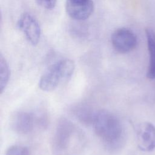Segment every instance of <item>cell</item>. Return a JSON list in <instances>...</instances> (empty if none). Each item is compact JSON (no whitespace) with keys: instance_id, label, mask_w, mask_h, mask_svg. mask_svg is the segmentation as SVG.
Instances as JSON below:
<instances>
[{"instance_id":"7","label":"cell","mask_w":155,"mask_h":155,"mask_svg":"<svg viewBox=\"0 0 155 155\" xmlns=\"http://www.w3.org/2000/svg\"><path fill=\"white\" fill-rule=\"evenodd\" d=\"M12 125L14 130L18 133L23 134L29 133L33 128V116L27 112H18L15 114Z\"/></svg>"},{"instance_id":"1","label":"cell","mask_w":155,"mask_h":155,"mask_svg":"<svg viewBox=\"0 0 155 155\" xmlns=\"http://www.w3.org/2000/svg\"><path fill=\"white\" fill-rule=\"evenodd\" d=\"M94 131L103 142L115 144L122 137L123 128L119 119L109 111L97 112L92 119Z\"/></svg>"},{"instance_id":"9","label":"cell","mask_w":155,"mask_h":155,"mask_svg":"<svg viewBox=\"0 0 155 155\" xmlns=\"http://www.w3.org/2000/svg\"><path fill=\"white\" fill-rule=\"evenodd\" d=\"M10 68L8 64L2 54L0 56V91L2 93L5 88L10 78Z\"/></svg>"},{"instance_id":"2","label":"cell","mask_w":155,"mask_h":155,"mask_svg":"<svg viewBox=\"0 0 155 155\" xmlns=\"http://www.w3.org/2000/svg\"><path fill=\"white\" fill-rule=\"evenodd\" d=\"M75 68L74 62L68 59L60 60L50 65L41 76L39 85L45 91L55 90L63 81L68 80Z\"/></svg>"},{"instance_id":"3","label":"cell","mask_w":155,"mask_h":155,"mask_svg":"<svg viewBox=\"0 0 155 155\" xmlns=\"http://www.w3.org/2000/svg\"><path fill=\"white\" fill-rule=\"evenodd\" d=\"M111 42L116 51L120 53H127L136 48L137 39L131 30L122 27L115 30L112 33Z\"/></svg>"},{"instance_id":"11","label":"cell","mask_w":155,"mask_h":155,"mask_svg":"<svg viewBox=\"0 0 155 155\" xmlns=\"http://www.w3.org/2000/svg\"><path fill=\"white\" fill-rule=\"evenodd\" d=\"M38 5L48 10L53 9L56 4L57 0H36Z\"/></svg>"},{"instance_id":"5","label":"cell","mask_w":155,"mask_h":155,"mask_svg":"<svg viewBox=\"0 0 155 155\" xmlns=\"http://www.w3.org/2000/svg\"><path fill=\"white\" fill-rule=\"evenodd\" d=\"M65 10L72 19L83 21L93 13L94 3L93 0H66Z\"/></svg>"},{"instance_id":"8","label":"cell","mask_w":155,"mask_h":155,"mask_svg":"<svg viewBox=\"0 0 155 155\" xmlns=\"http://www.w3.org/2000/svg\"><path fill=\"white\" fill-rule=\"evenodd\" d=\"M147 47L149 52V66L147 77L151 79H155V31L150 27L145 30Z\"/></svg>"},{"instance_id":"10","label":"cell","mask_w":155,"mask_h":155,"mask_svg":"<svg viewBox=\"0 0 155 155\" xmlns=\"http://www.w3.org/2000/svg\"><path fill=\"white\" fill-rule=\"evenodd\" d=\"M5 155H29V151L26 147L16 145L9 147Z\"/></svg>"},{"instance_id":"4","label":"cell","mask_w":155,"mask_h":155,"mask_svg":"<svg viewBox=\"0 0 155 155\" xmlns=\"http://www.w3.org/2000/svg\"><path fill=\"white\" fill-rule=\"evenodd\" d=\"M18 28L24 33L27 41L33 45L38 44L41 30L36 18L28 13H23L18 21Z\"/></svg>"},{"instance_id":"6","label":"cell","mask_w":155,"mask_h":155,"mask_svg":"<svg viewBox=\"0 0 155 155\" xmlns=\"http://www.w3.org/2000/svg\"><path fill=\"white\" fill-rule=\"evenodd\" d=\"M138 147L144 151H151L155 148V127L147 122L140 125L137 131Z\"/></svg>"}]
</instances>
